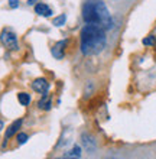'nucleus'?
I'll use <instances>...</instances> for the list:
<instances>
[{"mask_svg": "<svg viewBox=\"0 0 156 159\" xmlns=\"http://www.w3.org/2000/svg\"><path fill=\"white\" fill-rule=\"evenodd\" d=\"M104 28L98 25H85L81 30V51L84 55H96L105 46Z\"/></svg>", "mask_w": 156, "mask_h": 159, "instance_id": "obj_1", "label": "nucleus"}, {"mask_svg": "<svg viewBox=\"0 0 156 159\" xmlns=\"http://www.w3.org/2000/svg\"><path fill=\"white\" fill-rule=\"evenodd\" d=\"M82 17L87 25H98L104 29L111 28V16L101 0H87L82 6Z\"/></svg>", "mask_w": 156, "mask_h": 159, "instance_id": "obj_2", "label": "nucleus"}, {"mask_svg": "<svg viewBox=\"0 0 156 159\" xmlns=\"http://www.w3.org/2000/svg\"><path fill=\"white\" fill-rule=\"evenodd\" d=\"M0 41L9 49H17V39H16V35L13 34V32L4 30L3 34H2V36H0Z\"/></svg>", "mask_w": 156, "mask_h": 159, "instance_id": "obj_3", "label": "nucleus"}, {"mask_svg": "<svg viewBox=\"0 0 156 159\" xmlns=\"http://www.w3.org/2000/svg\"><path fill=\"white\" fill-rule=\"evenodd\" d=\"M32 88L35 91L41 93V94H45L48 91V88H49V84H48V81L45 78H38L32 83Z\"/></svg>", "mask_w": 156, "mask_h": 159, "instance_id": "obj_4", "label": "nucleus"}, {"mask_svg": "<svg viewBox=\"0 0 156 159\" xmlns=\"http://www.w3.org/2000/svg\"><path fill=\"white\" fill-rule=\"evenodd\" d=\"M67 46V41H59L58 43H55L54 49H52V54H54L55 58L62 59L64 58V49Z\"/></svg>", "mask_w": 156, "mask_h": 159, "instance_id": "obj_5", "label": "nucleus"}, {"mask_svg": "<svg viewBox=\"0 0 156 159\" xmlns=\"http://www.w3.org/2000/svg\"><path fill=\"white\" fill-rule=\"evenodd\" d=\"M35 13H38V15H41V16H51V7L48 6V4L45 3H38L36 6H35Z\"/></svg>", "mask_w": 156, "mask_h": 159, "instance_id": "obj_6", "label": "nucleus"}, {"mask_svg": "<svg viewBox=\"0 0 156 159\" xmlns=\"http://www.w3.org/2000/svg\"><path fill=\"white\" fill-rule=\"evenodd\" d=\"M80 158H81V148L78 145H75L71 151H68L61 159H80Z\"/></svg>", "mask_w": 156, "mask_h": 159, "instance_id": "obj_7", "label": "nucleus"}, {"mask_svg": "<svg viewBox=\"0 0 156 159\" xmlns=\"http://www.w3.org/2000/svg\"><path fill=\"white\" fill-rule=\"evenodd\" d=\"M20 126H22V120H16V121H15V123H13V125L7 129V132H6V139L12 138L13 134H15L17 130L20 129Z\"/></svg>", "mask_w": 156, "mask_h": 159, "instance_id": "obj_8", "label": "nucleus"}, {"mask_svg": "<svg viewBox=\"0 0 156 159\" xmlns=\"http://www.w3.org/2000/svg\"><path fill=\"white\" fill-rule=\"evenodd\" d=\"M39 107H41V109H45V110H49V109H51V101H49L48 93H45V94H43V98L39 101Z\"/></svg>", "mask_w": 156, "mask_h": 159, "instance_id": "obj_9", "label": "nucleus"}, {"mask_svg": "<svg viewBox=\"0 0 156 159\" xmlns=\"http://www.w3.org/2000/svg\"><path fill=\"white\" fill-rule=\"evenodd\" d=\"M17 98H19V101H20L22 106H28L30 101V97L29 94H26V93H20L19 96H17Z\"/></svg>", "mask_w": 156, "mask_h": 159, "instance_id": "obj_10", "label": "nucleus"}, {"mask_svg": "<svg viewBox=\"0 0 156 159\" xmlns=\"http://www.w3.org/2000/svg\"><path fill=\"white\" fill-rule=\"evenodd\" d=\"M65 20H67V16H65V15H59V16H56L54 19V25L55 26H62L64 23H65Z\"/></svg>", "mask_w": 156, "mask_h": 159, "instance_id": "obj_11", "label": "nucleus"}, {"mask_svg": "<svg viewBox=\"0 0 156 159\" xmlns=\"http://www.w3.org/2000/svg\"><path fill=\"white\" fill-rule=\"evenodd\" d=\"M26 140H28V134H25V133H19V134H17V142L20 143V145H23Z\"/></svg>", "mask_w": 156, "mask_h": 159, "instance_id": "obj_12", "label": "nucleus"}, {"mask_svg": "<svg viewBox=\"0 0 156 159\" xmlns=\"http://www.w3.org/2000/svg\"><path fill=\"white\" fill-rule=\"evenodd\" d=\"M143 43H145V45H155V38H153V36L145 38L143 39Z\"/></svg>", "mask_w": 156, "mask_h": 159, "instance_id": "obj_13", "label": "nucleus"}, {"mask_svg": "<svg viewBox=\"0 0 156 159\" xmlns=\"http://www.w3.org/2000/svg\"><path fill=\"white\" fill-rule=\"evenodd\" d=\"M17 4H19L17 0H9V6H10V7L15 9V7H17Z\"/></svg>", "mask_w": 156, "mask_h": 159, "instance_id": "obj_14", "label": "nucleus"}, {"mask_svg": "<svg viewBox=\"0 0 156 159\" xmlns=\"http://www.w3.org/2000/svg\"><path fill=\"white\" fill-rule=\"evenodd\" d=\"M2 127H3V123H2V121H0V130H2Z\"/></svg>", "mask_w": 156, "mask_h": 159, "instance_id": "obj_15", "label": "nucleus"}, {"mask_svg": "<svg viewBox=\"0 0 156 159\" xmlns=\"http://www.w3.org/2000/svg\"><path fill=\"white\" fill-rule=\"evenodd\" d=\"M110 159H116V158H110Z\"/></svg>", "mask_w": 156, "mask_h": 159, "instance_id": "obj_16", "label": "nucleus"}]
</instances>
